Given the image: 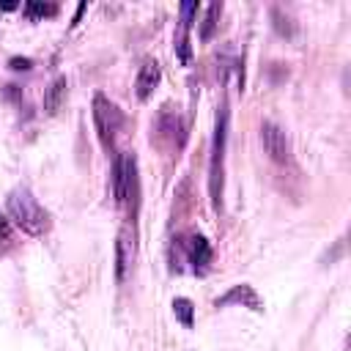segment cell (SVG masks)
<instances>
[{"mask_svg":"<svg viewBox=\"0 0 351 351\" xmlns=\"http://www.w3.org/2000/svg\"><path fill=\"white\" fill-rule=\"evenodd\" d=\"M11 247H14V222L5 214H0V255H5Z\"/></svg>","mask_w":351,"mask_h":351,"instance_id":"obj_13","label":"cell"},{"mask_svg":"<svg viewBox=\"0 0 351 351\" xmlns=\"http://www.w3.org/2000/svg\"><path fill=\"white\" fill-rule=\"evenodd\" d=\"M5 211L8 219L14 222V228L30 233V236H41L49 230V214L47 208L33 197V192L27 186H16L8 200H5Z\"/></svg>","mask_w":351,"mask_h":351,"instance_id":"obj_1","label":"cell"},{"mask_svg":"<svg viewBox=\"0 0 351 351\" xmlns=\"http://www.w3.org/2000/svg\"><path fill=\"white\" fill-rule=\"evenodd\" d=\"M11 69L14 71H27L30 69V60L27 58H11Z\"/></svg>","mask_w":351,"mask_h":351,"instance_id":"obj_17","label":"cell"},{"mask_svg":"<svg viewBox=\"0 0 351 351\" xmlns=\"http://www.w3.org/2000/svg\"><path fill=\"white\" fill-rule=\"evenodd\" d=\"M134 228L126 222L121 230H118V241H115V280L123 282L132 263H134V252H137V241H134Z\"/></svg>","mask_w":351,"mask_h":351,"instance_id":"obj_5","label":"cell"},{"mask_svg":"<svg viewBox=\"0 0 351 351\" xmlns=\"http://www.w3.org/2000/svg\"><path fill=\"white\" fill-rule=\"evenodd\" d=\"M261 143H263V151L274 159V162H288L291 159V143H288V134L282 126H277L274 121H263L261 126Z\"/></svg>","mask_w":351,"mask_h":351,"instance_id":"obj_6","label":"cell"},{"mask_svg":"<svg viewBox=\"0 0 351 351\" xmlns=\"http://www.w3.org/2000/svg\"><path fill=\"white\" fill-rule=\"evenodd\" d=\"M93 126H96V134H99V143L104 148H110L115 143V134L121 132L123 126V112L101 93L93 96Z\"/></svg>","mask_w":351,"mask_h":351,"instance_id":"obj_3","label":"cell"},{"mask_svg":"<svg viewBox=\"0 0 351 351\" xmlns=\"http://www.w3.org/2000/svg\"><path fill=\"white\" fill-rule=\"evenodd\" d=\"M137 192V159L134 154H121L112 165V200L123 206Z\"/></svg>","mask_w":351,"mask_h":351,"instance_id":"obj_4","label":"cell"},{"mask_svg":"<svg viewBox=\"0 0 351 351\" xmlns=\"http://www.w3.org/2000/svg\"><path fill=\"white\" fill-rule=\"evenodd\" d=\"M66 77H55L52 82H49V88L44 90V110L49 112V115H58L60 112V107H63V101H66Z\"/></svg>","mask_w":351,"mask_h":351,"instance_id":"obj_10","label":"cell"},{"mask_svg":"<svg viewBox=\"0 0 351 351\" xmlns=\"http://www.w3.org/2000/svg\"><path fill=\"white\" fill-rule=\"evenodd\" d=\"M173 313L178 315V321H181L184 326H192V302H189V299H184V296L173 299Z\"/></svg>","mask_w":351,"mask_h":351,"instance_id":"obj_14","label":"cell"},{"mask_svg":"<svg viewBox=\"0 0 351 351\" xmlns=\"http://www.w3.org/2000/svg\"><path fill=\"white\" fill-rule=\"evenodd\" d=\"M225 140H228V104H219L214 140H211V159H208V195L211 206L222 208V184H225Z\"/></svg>","mask_w":351,"mask_h":351,"instance_id":"obj_2","label":"cell"},{"mask_svg":"<svg viewBox=\"0 0 351 351\" xmlns=\"http://www.w3.org/2000/svg\"><path fill=\"white\" fill-rule=\"evenodd\" d=\"M58 11V5H52V3H27L25 5V14L30 16V19H38V16H52Z\"/></svg>","mask_w":351,"mask_h":351,"instance_id":"obj_15","label":"cell"},{"mask_svg":"<svg viewBox=\"0 0 351 351\" xmlns=\"http://www.w3.org/2000/svg\"><path fill=\"white\" fill-rule=\"evenodd\" d=\"M219 14H222V3H211L206 5V14H203V22H200V41H208L217 30V22H219Z\"/></svg>","mask_w":351,"mask_h":351,"instance_id":"obj_12","label":"cell"},{"mask_svg":"<svg viewBox=\"0 0 351 351\" xmlns=\"http://www.w3.org/2000/svg\"><path fill=\"white\" fill-rule=\"evenodd\" d=\"M197 11V3H181V27H178V38H176V52H178V60L181 63H189V25H192V16Z\"/></svg>","mask_w":351,"mask_h":351,"instance_id":"obj_7","label":"cell"},{"mask_svg":"<svg viewBox=\"0 0 351 351\" xmlns=\"http://www.w3.org/2000/svg\"><path fill=\"white\" fill-rule=\"evenodd\" d=\"M271 16H274V27H277V33H280V36H293V25H291V19H288V16H282L277 8L271 11Z\"/></svg>","mask_w":351,"mask_h":351,"instance_id":"obj_16","label":"cell"},{"mask_svg":"<svg viewBox=\"0 0 351 351\" xmlns=\"http://www.w3.org/2000/svg\"><path fill=\"white\" fill-rule=\"evenodd\" d=\"M225 304H244L250 310H261V299L258 293L252 291V285H233L225 296H219L214 302V307H225Z\"/></svg>","mask_w":351,"mask_h":351,"instance_id":"obj_8","label":"cell"},{"mask_svg":"<svg viewBox=\"0 0 351 351\" xmlns=\"http://www.w3.org/2000/svg\"><path fill=\"white\" fill-rule=\"evenodd\" d=\"M159 80H162L159 63H156V60H145V63L140 66V74H137V82H134L137 99H148V96L154 93V88L159 85Z\"/></svg>","mask_w":351,"mask_h":351,"instance_id":"obj_9","label":"cell"},{"mask_svg":"<svg viewBox=\"0 0 351 351\" xmlns=\"http://www.w3.org/2000/svg\"><path fill=\"white\" fill-rule=\"evenodd\" d=\"M186 250H189V261L195 269H206V263L211 261V247L203 236H189L186 241Z\"/></svg>","mask_w":351,"mask_h":351,"instance_id":"obj_11","label":"cell"}]
</instances>
